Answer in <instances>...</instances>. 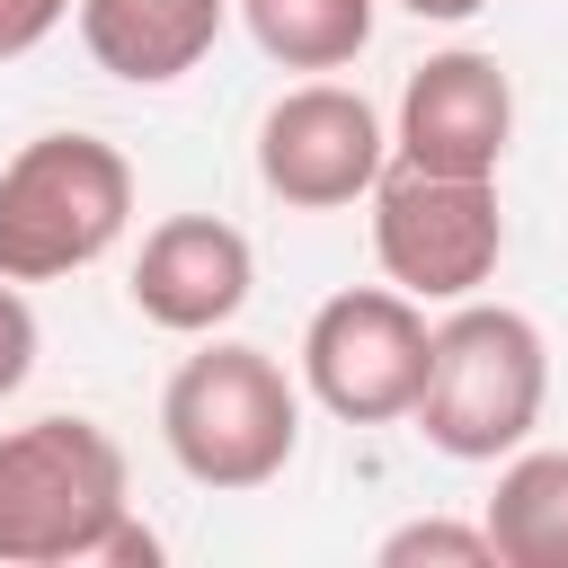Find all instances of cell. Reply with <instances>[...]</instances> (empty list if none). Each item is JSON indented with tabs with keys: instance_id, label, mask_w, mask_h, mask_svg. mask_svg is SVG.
<instances>
[{
	"instance_id": "obj_1",
	"label": "cell",
	"mask_w": 568,
	"mask_h": 568,
	"mask_svg": "<svg viewBox=\"0 0 568 568\" xmlns=\"http://www.w3.org/2000/svg\"><path fill=\"white\" fill-rule=\"evenodd\" d=\"M160 444L195 488L248 497L266 479H284L293 444H302V390L266 346L213 337L204 355H186L160 390Z\"/></svg>"
},
{
	"instance_id": "obj_2",
	"label": "cell",
	"mask_w": 568,
	"mask_h": 568,
	"mask_svg": "<svg viewBox=\"0 0 568 568\" xmlns=\"http://www.w3.org/2000/svg\"><path fill=\"white\" fill-rule=\"evenodd\" d=\"M124 444L89 417H27L0 435V568L106 559L124 532Z\"/></svg>"
},
{
	"instance_id": "obj_3",
	"label": "cell",
	"mask_w": 568,
	"mask_h": 568,
	"mask_svg": "<svg viewBox=\"0 0 568 568\" xmlns=\"http://www.w3.org/2000/svg\"><path fill=\"white\" fill-rule=\"evenodd\" d=\"M541 399H550V346H541V328L524 311H506V302H462L435 328L417 435L444 462H506L515 444H532Z\"/></svg>"
},
{
	"instance_id": "obj_4",
	"label": "cell",
	"mask_w": 568,
	"mask_h": 568,
	"mask_svg": "<svg viewBox=\"0 0 568 568\" xmlns=\"http://www.w3.org/2000/svg\"><path fill=\"white\" fill-rule=\"evenodd\" d=\"M133 222V169L98 133H36L0 169V275L53 284L98 266Z\"/></svg>"
},
{
	"instance_id": "obj_5",
	"label": "cell",
	"mask_w": 568,
	"mask_h": 568,
	"mask_svg": "<svg viewBox=\"0 0 568 568\" xmlns=\"http://www.w3.org/2000/svg\"><path fill=\"white\" fill-rule=\"evenodd\" d=\"M426 364H435V328H426V302L399 293V284L328 293L302 328V390L346 426L417 417Z\"/></svg>"
},
{
	"instance_id": "obj_6",
	"label": "cell",
	"mask_w": 568,
	"mask_h": 568,
	"mask_svg": "<svg viewBox=\"0 0 568 568\" xmlns=\"http://www.w3.org/2000/svg\"><path fill=\"white\" fill-rule=\"evenodd\" d=\"M373 257L417 302H470L506 257V213L488 178L453 169H382L373 186Z\"/></svg>"
},
{
	"instance_id": "obj_7",
	"label": "cell",
	"mask_w": 568,
	"mask_h": 568,
	"mask_svg": "<svg viewBox=\"0 0 568 568\" xmlns=\"http://www.w3.org/2000/svg\"><path fill=\"white\" fill-rule=\"evenodd\" d=\"M382 160H390V133L364 106V89L302 80V89H284L257 115V178L293 213H337V204L373 195L382 186Z\"/></svg>"
},
{
	"instance_id": "obj_8",
	"label": "cell",
	"mask_w": 568,
	"mask_h": 568,
	"mask_svg": "<svg viewBox=\"0 0 568 568\" xmlns=\"http://www.w3.org/2000/svg\"><path fill=\"white\" fill-rule=\"evenodd\" d=\"M399 160L408 169H453V178H497L506 142H515V80L497 71V53L453 44L426 53L399 89Z\"/></svg>"
},
{
	"instance_id": "obj_9",
	"label": "cell",
	"mask_w": 568,
	"mask_h": 568,
	"mask_svg": "<svg viewBox=\"0 0 568 568\" xmlns=\"http://www.w3.org/2000/svg\"><path fill=\"white\" fill-rule=\"evenodd\" d=\"M248 284H257V257H248V240H240L231 222H213V213H169V222L142 240V257H133V311H142L151 328H169V337H213V328H231L240 302H248Z\"/></svg>"
},
{
	"instance_id": "obj_10",
	"label": "cell",
	"mask_w": 568,
	"mask_h": 568,
	"mask_svg": "<svg viewBox=\"0 0 568 568\" xmlns=\"http://www.w3.org/2000/svg\"><path fill=\"white\" fill-rule=\"evenodd\" d=\"M222 18H231V0H80V44L106 80L169 89L213 53Z\"/></svg>"
},
{
	"instance_id": "obj_11",
	"label": "cell",
	"mask_w": 568,
	"mask_h": 568,
	"mask_svg": "<svg viewBox=\"0 0 568 568\" xmlns=\"http://www.w3.org/2000/svg\"><path fill=\"white\" fill-rule=\"evenodd\" d=\"M488 541L497 568H568V453L559 444H515L488 488Z\"/></svg>"
},
{
	"instance_id": "obj_12",
	"label": "cell",
	"mask_w": 568,
	"mask_h": 568,
	"mask_svg": "<svg viewBox=\"0 0 568 568\" xmlns=\"http://www.w3.org/2000/svg\"><path fill=\"white\" fill-rule=\"evenodd\" d=\"M240 18L284 71H346L373 44V0H240Z\"/></svg>"
},
{
	"instance_id": "obj_13",
	"label": "cell",
	"mask_w": 568,
	"mask_h": 568,
	"mask_svg": "<svg viewBox=\"0 0 568 568\" xmlns=\"http://www.w3.org/2000/svg\"><path fill=\"white\" fill-rule=\"evenodd\" d=\"M382 568H497V541H488V524L426 515V524H399L382 541Z\"/></svg>"
},
{
	"instance_id": "obj_14",
	"label": "cell",
	"mask_w": 568,
	"mask_h": 568,
	"mask_svg": "<svg viewBox=\"0 0 568 568\" xmlns=\"http://www.w3.org/2000/svg\"><path fill=\"white\" fill-rule=\"evenodd\" d=\"M27 373H36V311H27V293L0 275V399H9Z\"/></svg>"
},
{
	"instance_id": "obj_15",
	"label": "cell",
	"mask_w": 568,
	"mask_h": 568,
	"mask_svg": "<svg viewBox=\"0 0 568 568\" xmlns=\"http://www.w3.org/2000/svg\"><path fill=\"white\" fill-rule=\"evenodd\" d=\"M80 0H0V62H18V53H36L62 18H71Z\"/></svg>"
},
{
	"instance_id": "obj_16",
	"label": "cell",
	"mask_w": 568,
	"mask_h": 568,
	"mask_svg": "<svg viewBox=\"0 0 568 568\" xmlns=\"http://www.w3.org/2000/svg\"><path fill=\"white\" fill-rule=\"evenodd\" d=\"M399 9H408V18H444V27H453V18H479L488 0H399Z\"/></svg>"
}]
</instances>
